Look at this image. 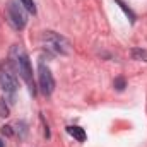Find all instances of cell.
Returning a JSON list of instances; mask_svg holds the SVG:
<instances>
[{
	"label": "cell",
	"instance_id": "obj_9",
	"mask_svg": "<svg viewBox=\"0 0 147 147\" xmlns=\"http://www.w3.org/2000/svg\"><path fill=\"white\" fill-rule=\"evenodd\" d=\"M16 127H17V128H14V132L19 135V139H24V137L28 135V123L21 120V121L16 123Z\"/></svg>",
	"mask_w": 147,
	"mask_h": 147
},
{
	"label": "cell",
	"instance_id": "obj_7",
	"mask_svg": "<svg viewBox=\"0 0 147 147\" xmlns=\"http://www.w3.org/2000/svg\"><path fill=\"white\" fill-rule=\"evenodd\" d=\"M115 2L118 3V7H120V9L123 10V14H125V16H127V17L130 19V22L134 24V22H135V14H134V10H132L130 7H127V3H125L123 0H115Z\"/></svg>",
	"mask_w": 147,
	"mask_h": 147
},
{
	"label": "cell",
	"instance_id": "obj_5",
	"mask_svg": "<svg viewBox=\"0 0 147 147\" xmlns=\"http://www.w3.org/2000/svg\"><path fill=\"white\" fill-rule=\"evenodd\" d=\"M38 86H39V91L45 94V96H50L53 91H55V79H53V74L50 70L48 65H45L43 58L38 62Z\"/></svg>",
	"mask_w": 147,
	"mask_h": 147
},
{
	"label": "cell",
	"instance_id": "obj_6",
	"mask_svg": "<svg viewBox=\"0 0 147 147\" xmlns=\"http://www.w3.org/2000/svg\"><path fill=\"white\" fill-rule=\"evenodd\" d=\"M67 134H69V135H72L77 142H84V140L87 139L86 130H84V128H80V127H77V125H69V127H67Z\"/></svg>",
	"mask_w": 147,
	"mask_h": 147
},
{
	"label": "cell",
	"instance_id": "obj_4",
	"mask_svg": "<svg viewBox=\"0 0 147 147\" xmlns=\"http://www.w3.org/2000/svg\"><path fill=\"white\" fill-rule=\"evenodd\" d=\"M5 9H7V17H9L10 26L16 31H22L28 24V16H26V10H24L22 3L19 0H9Z\"/></svg>",
	"mask_w": 147,
	"mask_h": 147
},
{
	"label": "cell",
	"instance_id": "obj_11",
	"mask_svg": "<svg viewBox=\"0 0 147 147\" xmlns=\"http://www.w3.org/2000/svg\"><path fill=\"white\" fill-rule=\"evenodd\" d=\"M113 87L116 89V91H125V87H127V80H125V77H116L115 80H113Z\"/></svg>",
	"mask_w": 147,
	"mask_h": 147
},
{
	"label": "cell",
	"instance_id": "obj_10",
	"mask_svg": "<svg viewBox=\"0 0 147 147\" xmlns=\"http://www.w3.org/2000/svg\"><path fill=\"white\" fill-rule=\"evenodd\" d=\"M10 115V106L9 103L5 101V98H0V116L2 118H7Z\"/></svg>",
	"mask_w": 147,
	"mask_h": 147
},
{
	"label": "cell",
	"instance_id": "obj_1",
	"mask_svg": "<svg viewBox=\"0 0 147 147\" xmlns=\"http://www.w3.org/2000/svg\"><path fill=\"white\" fill-rule=\"evenodd\" d=\"M9 60L14 65L16 72L22 77V80L28 84L29 92L33 96H36V86H34V77H33V67H31V60L29 55L26 51V48L22 45H14L9 51Z\"/></svg>",
	"mask_w": 147,
	"mask_h": 147
},
{
	"label": "cell",
	"instance_id": "obj_14",
	"mask_svg": "<svg viewBox=\"0 0 147 147\" xmlns=\"http://www.w3.org/2000/svg\"><path fill=\"white\" fill-rule=\"evenodd\" d=\"M0 147H5V144H3V142H2V139H0Z\"/></svg>",
	"mask_w": 147,
	"mask_h": 147
},
{
	"label": "cell",
	"instance_id": "obj_13",
	"mask_svg": "<svg viewBox=\"0 0 147 147\" xmlns=\"http://www.w3.org/2000/svg\"><path fill=\"white\" fill-rule=\"evenodd\" d=\"M0 134H2V135H5V137H12V135H16V132H14V127H12V125H3V127L0 128Z\"/></svg>",
	"mask_w": 147,
	"mask_h": 147
},
{
	"label": "cell",
	"instance_id": "obj_8",
	"mask_svg": "<svg viewBox=\"0 0 147 147\" xmlns=\"http://www.w3.org/2000/svg\"><path fill=\"white\" fill-rule=\"evenodd\" d=\"M130 55H132L134 60H140V62H146L147 60V50H144V48H132Z\"/></svg>",
	"mask_w": 147,
	"mask_h": 147
},
{
	"label": "cell",
	"instance_id": "obj_12",
	"mask_svg": "<svg viewBox=\"0 0 147 147\" xmlns=\"http://www.w3.org/2000/svg\"><path fill=\"white\" fill-rule=\"evenodd\" d=\"M19 2L22 3V7H24L28 12L36 14V5H34V0H19Z\"/></svg>",
	"mask_w": 147,
	"mask_h": 147
},
{
	"label": "cell",
	"instance_id": "obj_2",
	"mask_svg": "<svg viewBox=\"0 0 147 147\" xmlns=\"http://www.w3.org/2000/svg\"><path fill=\"white\" fill-rule=\"evenodd\" d=\"M0 87L5 91V94H9L10 98L16 96L17 89H19V80H17V72L14 69V65L10 63V60H3L0 63Z\"/></svg>",
	"mask_w": 147,
	"mask_h": 147
},
{
	"label": "cell",
	"instance_id": "obj_3",
	"mask_svg": "<svg viewBox=\"0 0 147 147\" xmlns=\"http://www.w3.org/2000/svg\"><path fill=\"white\" fill-rule=\"evenodd\" d=\"M41 41H43L45 48L50 50L55 55H69L70 53V43H69V39L60 36L55 31H45L43 36H41Z\"/></svg>",
	"mask_w": 147,
	"mask_h": 147
}]
</instances>
